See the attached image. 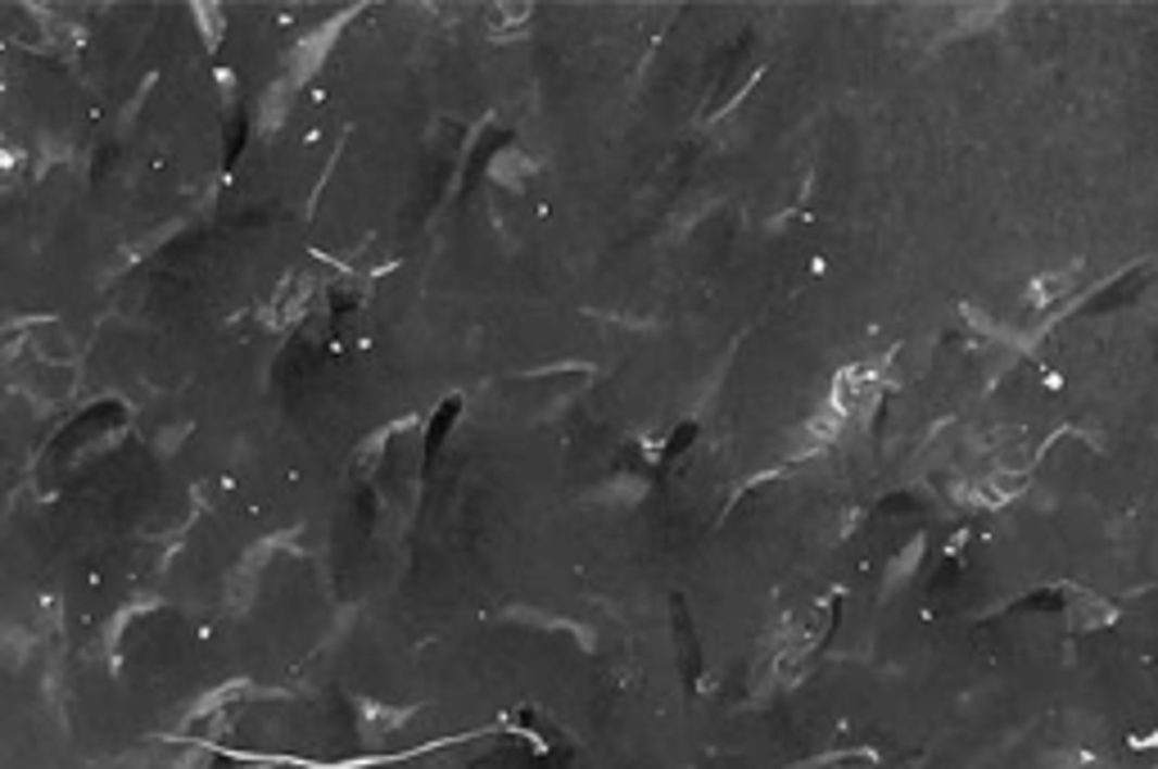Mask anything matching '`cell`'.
Here are the masks:
<instances>
[{
    "label": "cell",
    "instance_id": "6da1fadb",
    "mask_svg": "<svg viewBox=\"0 0 1158 769\" xmlns=\"http://www.w3.org/2000/svg\"><path fill=\"white\" fill-rule=\"evenodd\" d=\"M353 14H357V10H340V14H330L326 23H317V27H313L309 37H299V41H294V50L286 54V81H290V87H303V81H309V77H313V73L326 64V54L336 50V37L344 33V23H349Z\"/></svg>",
    "mask_w": 1158,
    "mask_h": 769
},
{
    "label": "cell",
    "instance_id": "7a4b0ae2",
    "mask_svg": "<svg viewBox=\"0 0 1158 769\" xmlns=\"http://www.w3.org/2000/svg\"><path fill=\"white\" fill-rule=\"evenodd\" d=\"M878 394H882V380L873 376V367H851L833 384V407L842 417H865V412L878 403Z\"/></svg>",
    "mask_w": 1158,
    "mask_h": 769
},
{
    "label": "cell",
    "instance_id": "3957f363",
    "mask_svg": "<svg viewBox=\"0 0 1158 769\" xmlns=\"http://www.w3.org/2000/svg\"><path fill=\"white\" fill-rule=\"evenodd\" d=\"M309 299H313V277L309 272H294V277L277 290V299H272L267 322L277 326V331H286V326H294L303 313H309Z\"/></svg>",
    "mask_w": 1158,
    "mask_h": 769
},
{
    "label": "cell",
    "instance_id": "277c9868",
    "mask_svg": "<svg viewBox=\"0 0 1158 769\" xmlns=\"http://www.w3.org/2000/svg\"><path fill=\"white\" fill-rule=\"evenodd\" d=\"M294 91H299V87H290L286 77H277V81H272V87H267V96H263V104H259V127H263L267 136H272V131H277V127L286 123V114H290V100H294Z\"/></svg>",
    "mask_w": 1158,
    "mask_h": 769
},
{
    "label": "cell",
    "instance_id": "5b68a950",
    "mask_svg": "<svg viewBox=\"0 0 1158 769\" xmlns=\"http://www.w3.org/2000/svg\"><path fill=\"white\" fill-rule=\"evenodd\" d=\"M190 14H196V27H200V37L209 50L223 46V33H227V23H223V5H209V0H196L190 5Z\"/></svg>",
    "mask_w": 1158,
    "mask_h": 769
},
{
    "label": "cell",
    "instance_id": "8992f818",
    "mask_svg": "<svg viewBox=\"0 0 1158 769\" xmlns=\"http://www.w3.org/2000/svg\"><path fill=\"white\" fill-rule=\"evenodd\" d=\"M407 720V710H385V706H376V702H363V733L367 738H380L385 729H394V724H403Z\"/></svg>",
    "mask_w": 1158,
    "mask_h": 769
},
{
    "label": "cell",
    "instance_id": "52a82bcc",
    "mask_svg": "<svg viewBox=\"0 0 1158 769\" xmlns=\"http://www.w3.org/2000/svg\"><path fill=\"white\" fill-rule=\"evenodd\" d=\"M526 173H530V163L520 159V154H499V159L489 163V177L493 181H507V186H520V181H526Z\"/></svg>",
    "mask_w": 1158,
    "mask_h": 769
}]
</instances>
